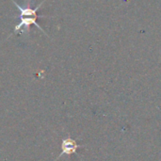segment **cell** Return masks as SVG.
<instances>
[{
  "mask_svg": "<svg viewBox=\"0 0 161 161\" xmlns=\"http://www.w3.org/2000/svg\"><path fill=\"white\" fill-rule=\"evenodd\" d=\"M12 2L16 5L17 8L20 10V20H19L18 25L15 26L13 33H16L17 31H21V32L27 31V30H28V27L30 26V25H35L40 30H42L43 33H45V31H44V30L38 25V23H37V19H38L39 17H43V16H39V15L37 14L38 9L41 8V6L42 5L43 2H42L37 8H32L29 5H27L26 7H23V6L18 5V4H17L16 2H14V1H12ZM45 34H46V33H45Z\"/></svg>",
  "mask_w": 161,
  "mask_h": 161,
  "instance_id": "obj_1",
  "label": "cell"
},
{
  "mask_svg": "<svg viewBox=\"0 0 161 161\" xmlns=\"http://www.w3.org/2000/svg\"><path fill=\"white\" fill-rule=\"evenodd\" d=\"M79 147L80 146L76 143L75 141L70 138L64 139L61 142V154L58 156V158H59L62 155H71L73 153H75Z\"/></svg>",
  "mask_w": 161,
  "mask_h": 161,
  "instance_id": "obj_2",
  "label": "cell"
}]
</instances>
